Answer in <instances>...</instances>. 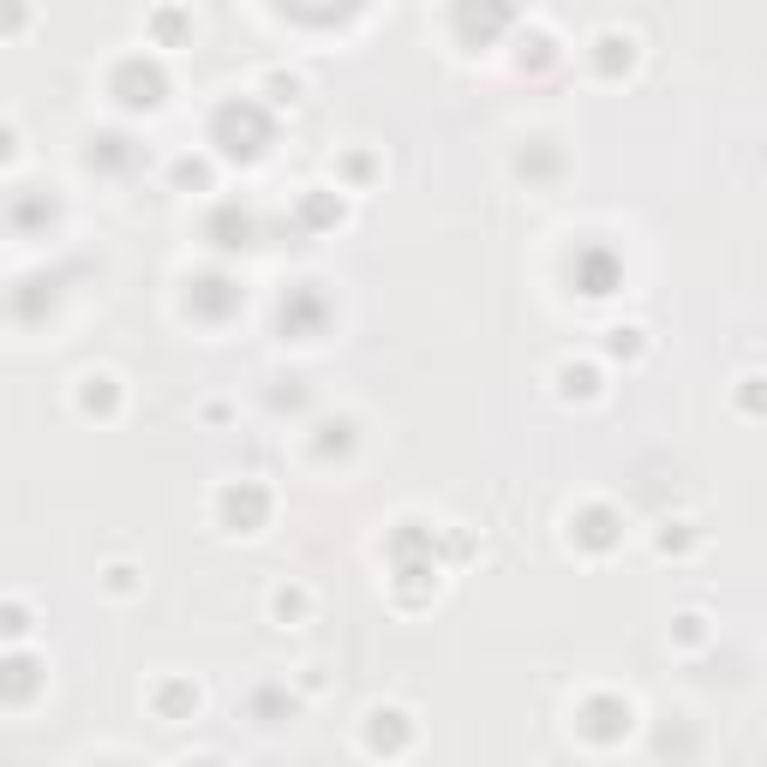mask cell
<instances>
[{
    "label": "cell",
    "instance_id": "6da1fadb",
    "mask_svg": "<svg viewBox=\"0 0 767 767\" xmlns=\"http://www.w3.org/2000/svg\"><path fill=\"white\" fill-rule=\"evenodd\" d=\"M240 138H252V157H264V145H271V121H264L252 102H228V108L216 114V145H222L228 157H240Z\"/></svg>",
    "mask_w": 767,
    "mask_h": 767
},
{
    "label": "cell",
    "instance_id": "7a4b0ae2",
    "mask_svg": "<svg viewBox=\"0 0 767 767\" xmlns=\"http://www.w3.org/2000/svg\"><path fill=\"white\" fill-rule=\"evenodd\" d=\"M264 510H271V497H264L259 485H228V492H222V516H228V522H240V534L259 528Z\"/></svg>",
    "mask_w": 767,
    "mask_h": 767
}]
</instances>
